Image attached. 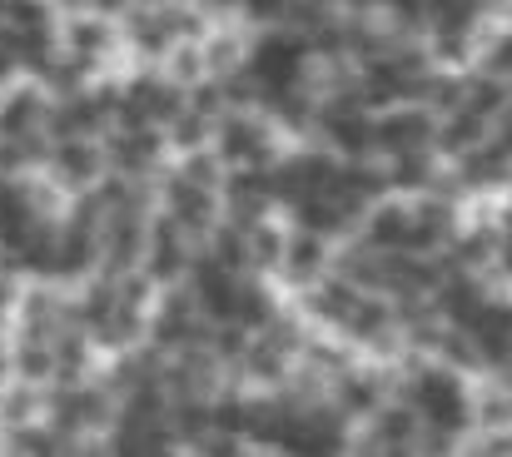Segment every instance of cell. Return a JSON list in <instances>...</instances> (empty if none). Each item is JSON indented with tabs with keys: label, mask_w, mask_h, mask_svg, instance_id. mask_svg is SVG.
<instances>
[{
	"label": "cell",
	"mask_w": 512,
	"mask_h": 457,
	"mask_svg": "<svg viewBox=\"0 0 512 457\" xmlns=\"http://www.w3.org/2000/svg\"><path fill=\"white\" fill-rule=\"evenodd\" d=\"M50 105H55V100H50L35 80L5 85V90H0V140H15V145L40 140L45 125H50Z\"/></svg>",
	"instance_id": "6"
},
{
	"label": "cell",
	"mask_w": 512,
	"mask_h": 457,
	"mask_svg": "<svg viewBox=\"0 0 512 457\" xmlns=\"http://www.w3.org/2000/svg\"><path fill=\"white\" fill-rule=\"evenodd\" d=\"M388 398H393V393H388V378H383L378 368H368V363H348L339 378L329 383V403L339 408L348 423H368Z\"/></svg>",
	"instance_id": "7"
},
{
	"label": "cell",
	"mask_w": 512,
	"mask_h": 457,
	"mask_svg": "<svg viewBox=\"0 0 512 457\" xmlns=\"http://www.w3.org/2000/svg\"><path fill=\"white\" fill-rule=\"evenodd\" d=\"M498 269H503V274L512 279V219L503 224V229H498Z\"/></svg>",
	"instance_id": "12"
},
{
	"label": "cell",
	"mask_w": 512,
	"mask_h": 457,
	"mask_svg": "<svg viewBox=\"0 0 512 457\" xmlns=\"http://www.w3.org/2000/svg\"><path fill=\"white\" fill-rule=\"evenodd\" d=\"M428 140H438V125L423 110H398L388 120H378V150L388 154H423Z\"/></svg>",
	"instance_id": "10"
},
{
	"label": "cell",
	"mask_w": 512,
	"mask_h": 457,
	"mask_svg": "<svg viewBox=\"0 0 512 457\" xmlns=\"http://www.w3.org/2000/svg\"><path fill=\"white\" fill-rule=\"evenodd\" d=\"M403 403L418 413L423 433L443 438V443H463L473 433V388L468 373L448 368V363H418L403 378Z\"/></svg>",
	"instance_id": "1"
},
{
	"label": "cell",
	"mask_w": 512,
	"mask_h": 457,
	"mask_svg": "<svg viewBox=\"0 0 512 457\" xmlns=\"http://www.w3.org/2000/svg\"><path fill=\"white\" fill-rule=\"evenodd\" d=\"M483 65H488V75H493V80H503V75H512V30H503V35H498V40L488 45Z\"/></svg>",
	"instance_id": "11"
},
{
	"label": "cell",
	"mask_w": 512,
	"mask_h": 457,
	"mask_svg": "<svg viewBox=\"0 0 512 457\" xmlns=\"http://www.w3.org/2000/svg\"><path fill=\"white\" fill-rule=\"evenodd\" d=\"M214 145H219V164L224 169H269L274 164V130L264 125V120H254V115H229V120H219V135H214Z\"/></svg>",
	"instance_id": "5"
},
{
	"label": "cell",
	"mask_w": 512,
	"mask_h": 457,
	"mask_svg": "<svg viewBox=\"0 0 512 457\" xmlns=\"http://www.w3.org/2000/svg\"><path fill=\"white\" fill-rule=\"evenodd\" d=\"M110 174V159H105V140H50V154H45V179L80 199L85 189H95L100 179Z\"/></svg>",
	"instance_id": "2"
},
{
	"label": "cell",
	"mask_w": 512,
	"mask_h": 457,
	"mask_svg": "<svg viewBox=\"0 0 512 457\" xmlns=\"http://www.w3.org/2000/svg\"><path fill=\"white\" fill-rule=\"evenodd\" d=\"M209 5H239V0H209Z\"/></svg>",
	"instance_id": "14"
},
{
	"label": "cell",
	"mask_w": 512,
	"mask_h": 457,
	"mask_svg": "<svg viewBox=\"0 0 512 457\" xmlns=\"http://www.w3.org/2000/svg\"><path fill=\"white\" fill-rule=\"evenodd\" d=\"M194 264V239L174 224V219H150V239H145V259H140V274L155 284V289H174Z\"/></svg>",
	"instance_id": "4"
},
{
	"label": "cell",
	"mask_w": 512,
	"mask_h": 457,
	"mask_svg": "<svg viewBox=\"0 0 512 457\" xmlns=\"http://www.w3.org/2000/svg\"><path fill=\"white\" fill-rule=\"evenodd\" d=\"M165 130H110L105 135V159H110V174L120 179H145L160 169L165 159Z\"/></svg>",
	"instance_id": "8"
},
{
	"label": "cell",
	"mask_w": 512,
	"mask_h": 457,
	"mask_svg": "<svg viewBox=\"0 0 512 457\" xmlns=\"http://www.w3.org/2000/svg\"><path fill=\"white\" fill-rule=\"evenodd\" d=\"M334 259H329V239L309 234V229H294L289 244H284V259H279V279H289L294 289H314L319 279H329Z\"/></svg>",
	"instance_id": "9"
},
{
	"label": "cell",
	"mask_w": 512,
	"mask_h": 457,
	"mask_svg": "<svg viewBox=\"0 0 512 457\" xmlns=\"http://www.w3.org/2000/svg\"><path fill=\"white\" fill-rule=\"evenodd\" d=\"M498 145L512 154V105H503V125H498Z\"/></svg>",
	"instance_id": "13"
},
{
	"label": "cell",
	"mask_w": 512,
	"mask_h": 457,
	"mask_svg": "<svg viewBox=\"0 0 512 457\" xmlns=\"http://www.w3.org/2000/svg\"><path fill=\"white\" fill-rule=\"evenodd\" d=\"M125 45L120 35V20L100 15V10H75V15H60V50L75 55L80 65H90L100 75V65L115 60V50Z\"/></svg>",
	"instance_id": "3"
}]
</instances>
